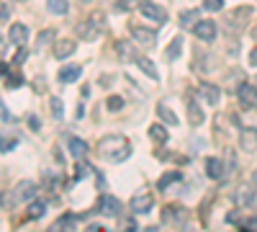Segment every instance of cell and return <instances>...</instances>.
<instances>
[{
  "mask_svg": "<svg viewBox=\"0 0 257 232\" xmlns=\"http://www.w3.org/2000/svg\"><path fill=\"white\" fill-rule=\"evenodd\" d=\"M103 29H105V18H103V13H93L90 18L80 21L75 31L80 34V39L93 41V39H98V36H100V31H103Z\"/></svg>",
  "mask_w": 257,
  "mask_h": 232,
  "instance_id": "3",
  "label": "cell"
},
{
  "mask_svg": "<svg viewBox=\"0 0 257 232\" xmlns=\"http://www.w3.org/2000/svg\"><path fill=\"white\" fill-rule=\"evenodd\" d=\"M6 86L8 88H18V86H24V80L21 78H6Z\"/></svg>",
  "mask_w": 257,
  "mask_h": 232,
  "instance_id": "35",
  "label": "cell"
},
{
  "mask_svg": "<svg viewBox=\"0 0 257 232\" xmlns=\"http://www.w3.org/2000/svg\"><path fill=\"white\" fill-rule=\"evenodd\" d=\"M193 34H196V39H201V41H213L216 34H219V29H216L213 21H198V24L193 26Z\"/></svg>",
  "mask_w": 257,
  "mask_h": 232,
  "instance_id": "5",
  "label": "cell"
},
{
  "mask_svg": "<svg viewBox=\"0 0 257 232\" xmlns=\"http://www.w3.org/2000/svg\"><path fill=\"white\" fill-rule=\"evenodd\" d=\"M149 137H152L155 144H165L167 142V129L162 124H152V126H149Z\"/></svg>",
  "mask_w": 257,
  "mask_h": 232,
  "instance_id": "23",
  "label": "cell"
},
{
  "mask_svg": "<svg viewBox=\"0 0 257 232\" xmlns=\"http://www.w3.org/2000/svg\"><path fill=\"white\" fill-rule=\"evenodd\" d=\"M137 3H142V0H118L116 8H118V11H128V8H134Z\"/></svg>",
  "mask_w": 257,
  "mask_h": 232,
  "instance_id": "33",
  "label": "cell"
},
{
  "mask_svg": "<svg viewBox=\"0 0 257 232\" xmlns=\"http://www.w3.org/2000/svg\"><path fill=\"white\" fill-rule=\"evenodd\" d=\"M80 72H82L80 65H67V67L59 70V80H62V83H75V80L80 78Z\"/></svg>",
  "mask_w": 257,
  "mask_h": 232,
  "instance_id": "22",
  "label": "cell"
},
{
  "mask_svg": "<svg viewBox=\"0 0 257 232\" xmlns=\"http://www.w3.org/2000/svg\"><path fill=\"white\" fill-rule=\"evenodd\" d=\"M180 178H183V176H180V173H173V171H170V173H165V176L160 178V183H157V186H160V191H165L167 186H173V183H178Z\"/></svg>",
  "mask_w": 257,
  "mask_h": 232,
  "instance_id": "27",
  "label": "cell"
},
{
  "mask_svg": "<svg viewBox=\"0 0 257 232\" xmlns=\"http://www.w3.org/2000/svg\"><path fill=\"white\" fill-rule=\"evenodd\" d=\"M0 11H3V13H0V21H3V24H6V21H8V13H11L8 3H3V8H0Z\"/></svg>",
  "mask_w": 257,
  "mask_h": 232,
  "instance_id": "36",
  "label": "cell"
},
{
  "mask_svg": "<svg viewBox=\"0 0 257 232\" xmlns=\"http://www.w3.org/2000/svg\"><path fill=\"white\" fill-rule=\"evenodd\" d=\"M54 34H57V31H52V29H47V31H41V36H39V49H41V47H47L49 41L54 39Z\"/></svg>",
  "mask_w": 257,
  "mask_h": 232,
  "instance_id": "32",
  "label": "cell"
},
{
  "mask_svg": "<svg viewBox=\"0 0 257 232\" xmlns=\"http://www.w3.org/2000/svg\"><path fill=\"white\" fill-rule=\"evenodd\" d=\"M152 204H155L152 196H149V194H142V196L132 199V212H134V214H147L149 209H152Z\"/></svg>",
  "mask_w": 257,
  "mask_h": 232,
  "instance_id": "14",
  "label": "cell"
},
{
  "mask_svg": "<svg viewBox=\"0 0 257 232\" xmlns=\"http://www.w3.org/2000/svg\"><path fill=\"white\" fill-rule=\"evenodd\" d=\"M252 186H254V188H257V171H254V173H252Z\"/></svg>",
  "mask_w": 257,
  "mask_h": 232,
  "instance_id": "40",
  "label": "cell"
},
{
  "mask_svg": "<svg viewBox=\"0 0 257 232\" xmlns=\"http://www.w3.org/2000/svg\"><path fill=\"white\" fill-rule=\"evenodd\" d=\"M247 21H249V8L242 6V8H237V11H234V13L226 18V24H229V29H234V24H237V29H242Z\"/></svg>",
  "mask_w": 257,
  "mask_h": 232,
  "instance_id": "16",
  "label": "cell"
},
{
  "mask_svg": "<svg viewBox=\"0 0 257 232\" xmlns=\"http://www.w3.org/2000/svg\"><path fill=\"white\" fill-rule=\"evenodd\" d=\"M67 150H70V155H72L75 160H82L85 155L90 152V144L82 142L80 137H70V139H67Z\"/></svg>",
  "mask_w": 257,
  "mask_h": 232,
  "instance_id": "10",
  "label": "cell"
},
{
  "mask_svg": "<svg viewBox=\"0 0 257 232\" xmlns=\"http://www.w3.org/2000/svg\"><path fill=\"white\" fill-rule=\"evenodd\" d=\"M44 201H31V206H29V217L31 219H39V217H44Z\"/></svg>",
  "mask_w": 257,
  "mask_h": 232,
  "instance_id": "29",
  "label": "cell"
},
{
  "mask_svg": "<svg viewBox=\"0 0 257 232\" xmlns=\"http://www.w3.org/2000/svg\"><path fill=\"white\" fill-rule=\"evenodd\" d=\"M98 212L105 214V217H113V214L121 212V201H118L116 196H103L100 204H98Z\"/></svg>",
  "mask_w": 257,
  "mask_h": 232,
  "instance_id": "12",
  "label": "cell"
},
{
  "mask_svg": "<svg viewBox=\"0 0 257 232\" xmlns=\"http://www.w3.org/2000/svg\"><path fill=\"white\" fill-rule=\"evenodd\" d=\"M34 194H36V183H31V181H18L13 191L6 194L3 206L8 209V206H18V204H24V201H34Z\"/></svg>",
  "mask_w": 257,
  "mask_h": 232,
  "instance_id": "2",
  "label": "cell"
},
{
  "mask_svg": "<svg viewBox=\"0 0 257 232\" xmlns=\"http://www.w3.org/2000/svg\"><path fill=\"white\" fill-rule=\"evenodd\" d=\"M139 13H142L144 18H149V21H155V24H165V21H167L165 8L157 6L155 0H142V3H139Z\"/></svg>",
  "mask_w": 257,
  "mask_h": 232,
  "instance_id": "4",
  "label": "cell"
},
{
  "mask_svg": "<svg viewBox=\"0 0 257 232\" xmlns=\"http://www.w3.org/2000/svg\"><path fill=\"white\" fill-rule=\"evenodd\" d=\"M49 109H52V116H54V119H62V116H64V106H62V98H59V96H52Z\"/></svg>",
  "mask_w": 257,
  "mask_h": 232,
  "instance_id": "28",
  "label": "cell"
},
{
  "mask_svg": "<svg viewBox=\"0 0 257 232\" xmlns=\"http://www.w3.org/2000/svg\"><path fill=\"white\" fill-rule=\"evenodd\" d=\"M234 201H237L239 206H249V204H254V194H252V188H249V186H239L237 191H234Z\"/></svg>",
  "mask_w": 257,
  "mask_h": 232,
  "instance_id": "18",
  "label": "cell"
},
{
  "mask_svg": "<svg viewBox=\"0 0 257 232\" xmlns=\"http://www.w3.org/2000/svg\"><path fill=\"white\" fill-rule=\"evenodd\" d=\"M26 39H29V29H26L24 24H13V26H11V41H13V44L24 47Z\"/></svg>",
  "mask_w": 257,
  "mask_h": 232,
  "instance_id": "20",
  "label": "cell"
},
{
  "mask_svg": "<svg viewBox=\"0 0 257 232\" xmlns=\"http://www.w3.org/2000/svg\"><path fill=\"white\" fill-rule=\"evenodd\" d=\"M132 36H134L137 44H142V47H152L155 41H157V34L152 29H144V26H134L132 29Z\"/></svg>",
  "mask_w": 257,
  "mask_h": 232,
  "instance_id": "9",
  "label": "cell"
},
{
  "mask_svg": "<svg viewBox=\"0 0 257 232\" xmlns=\"http://www.w3.org/2000/svg\"><path fill=\"white\" fill-rule=\"evenodd\" d=\"M75 49H77V41L75 39H57L54 47H52V54L57 59H67L70 54H75Z\"/></svg>",
  "mask_w": 257,
  "mask_h": 232,
  "instance_id": "6",
  "label": "cell"
},
{
  "mask_svg": "<svg viewBox=\"0 0 257 232\" xmlns=\"http://www.w3.org/2000/svg\"><path fill=\"white\" fill-rule=\"evenodd\" d=\"M203 8L211 11V13H216V11L224 8V0H203Z\"/></svg>",
  "mask_w": 257,
  "mask_h": 232,
  "instance_id": "31",
  "label": "cell"
},
{
  "mask_svg": "<svg viewBox=\"0 0 257 232\" xmlns=\"http://www.w3.org/2000/svg\"><path fill=\"white\" fill-rule=\"evenodd\" d=\"M198 93L203 96L206 103H211V106H216V103L221 101V91L213 86V83H201V86H198Z\"/></svg>",
  "mask_w": 257,
  "mask_h": 232,
  "instance_id": "11",
  "label": "cell"
},
{
  "mask_svg": "<svg viewBox=\"0 0 257 232\" xmlns=\"http://www.w3.org/2000/svg\"><path fill=\"white\" fill-rule=\"evenodd\" d=\"M75 219H77L75 214H62V217L49 227V232H70V229H72V224H75Z\"/></svg>",
  "mask_w": 257,
  "mask_h": 232,
  "instance_id": "19",
  "label": "cell"
},
{
  "mask_svg": "<svg viewBox=\"0 0 257 232\" xmlns=\"http://www.w3.org/2000/svg\"><path fill=\"white\" fill-rule=\"evenodd\" d=\"M26 54H29L26 49H21V52L16 54V62H18V65H24V62H26Z\"/></svg>",
  "mask_w": 257,
  "mask_h": 232,
  "instance_id": "37",
  "label": "cell"
},
{
  "mask_svg": "<svg viewBox=\"0 0 257 232\" xmlns=\"http://www.w3.org/2000/svg\"><path fill=\"white\" fill-rule=\"evenodd\" d=\"M0 109H3V121H6V124H8V121H13V116H11V111H8V106H6V103H3Z\"/></svg>",
  "mask_w": 257,
  "mask_h": 232,
  "instance_id": "38",
  "label": "cell"
},
{
  "mask_svg": "<svg viewBox=\"0 0 257 232\" xmlns=\"http://www.w3.org/2000/svg\"><path fill=\"white\" fill-rule=\"evenodd\" d=\"M113 52L118 54V59L121 62H137V52H134V47H132V41H126V39H118L116 44H113Z\"/></svg>",
  "mask_w": 257,
  "mask_h": 232,
  "instance_id": "8",
  "label": "cell"
},
{
  "mask_svg": "<svg viewBox=\"0 0 257 232\" xmlns=\"http://www.w3.org/2000/svg\"><path fill=\"white\" fill-rule=\"evenodd\" d=\"M237 96H239V103H242L244 109H252L254 103H257V88L252 86V83H239Z\"/></svg>",
  "mask_w": 257,
  "mask_h": 232,
  "instance_id": "7",
  "label": "cell"
},
{
  "mask_svg": "<svg viewBox=\"0 0 257 232\" xmlns=\"http://www.w3.org/2000/svg\"><path fill=\"white\" fill-rule=\"evenodd\" d=\"M98 155L111 160V163H123L132 158V144H128L126 137L121 134H108L98 142Z\"/></svg>",
  "mask_w": 257,
  "mask_h": 232,
  "instance_id": "1",
  "label": "cell"
},
{
  "mask_svg": "<svg viewBox=\"0 0 257 232\" xmlns=\"http://www.w3.org/2000/svg\"><path fill=\"white\" fill-rule=\"evenodd\" d=\"M188 119H190L193 126H201L203 124V111H201V106H198L196 101H188Z\"/></svg>",
  "mask_w": 257,
  "mask_h": 232,
  "instance_id": "21",
  "label": "cell"
},
{
  "mask_svg": "<svg viewBox=\"0 0 257 232\" xmlns=\"http://www.w3.org/2000/svg\"><path fill=\"white\" fill-rule=\"evenodd\" d=\"M137 65H139V67L144 70V75H147V78H152L155 83L160 80V72H157V65H155V62H152V59H149V57H142V54H139V57H137Z\"/></svg>",
  "mask_w": 257,
  "mask_h": 232,
  "instance_id": "17",
  "label": "cell"
},
{
  "mask_svg": "<svg viewBox=\"0 0 257 232\" xmlns=\"http://www.w3.org/2000/svg\"><path fill=\"white\" fill-rule=\"evenodd\" d=\"M206 173H208V178H213V181H224V168H221V158H208L206 160Z\"/></svg>",
  "mask_w": 257,
  "mask_h": 232,
  "instance_id": "15",
  "label": "cell"
},
{
  "mask_svg": "<svg viewBox=\"0 0 257 232\" xmlns=\"http://www.w3.org/2000/svg\"><path fill=\"white\" fill-rule=\"evenodd\" d=\"M180 24H183V26H190V24L196 26V24H198V21H196V11H183V16H180Z\"/></svg>",
  "mask_w": 257,
  "mask_h": 232,
  "instance_id": "30",
  "label": "cell"
},
{
  "mask_svg": "<svg viewBox=\"0 0 257 232\" xmlns=\"http://www.w3.org/2000/svg\"><path fill=\"white\" fill-rule=\"evenodd\" d=\"M249 65H252V67H257V47L249 52Z\"/></svg>",
  "mask_w": 257,
  "mask_h": 232,
  "instance_id": "39",
  "label": "cell"
},
{
  "mask_svg": "<svg viewBox=\"0 0 257 232\" xmlns=\"http://www.w3.org/2000/svg\"><path fill=\"white\" fill-rule=\"evenodd\" d=\"M239 144H242V150L244 152H257V129H242L239 134Z\"/></svg>",
  "mask_w": 257,
  "mask_h": 232,
  "instance_id": "13",
  "label": "cell"
},
{
  "mask_svg": "<svg viewBox=\"0 0 257 232\" xmlns=\"http://www.w3.org/2000/svg\"><path fill=\"white\" fill-rule=\"evenodd\" d=\"M47 8H49V13H54V16H64V13L70 11L67 0H47Z\"/></svg>",
  "mask_w": 257,
  "mask_h": 232,
  "instance_id": "25",
  "label": "cell"
},
{
  "mask_svg": "<svg viewBox=\"0 0 257 232\" xmlns=\"http://www.w3.org/2000/svg\"><path fill=\"white\" fill-rule=\"evenodd\" d=\"M180 49H183V36H175L173 41H170V47H167V59H178Z\"/></svg>",
  "mask_w": 257,
  "mask_h": 232,
  "instance_id": "26",
  "label": "cell"
},
{
  "mask_svg": "<svg viewBox=\"0 0 257 232\" xmlns=\"http://www.w3.org/2000/svg\"><path fill=\"white\" fill-rule=\"evenodd\" d=\"M157 114H160V119H162L165 124H175V126H178V116L170 111L167 103H157Z\"/></svg>",
  "mask_w": 257,
  "mask_h": 232,
  "instance_id": "24",
  "label": "cell"
},
{
  "mask_svg": "<svg viewBox=\"0 0 257 232\" xmlns=\"http://www.w3.org/2000/svg\"><path fill=\"white\" fill-rule=\"evenodd\" d=\"M121 106H123V101H121L118 96H111V98H108V109H111V111H113V109H121Z\"/></svg>",
  "mask_w": 257,
  "mask_h": 232,
  "instance_id": "34",
  "label": "cell"
}]
</instances>
